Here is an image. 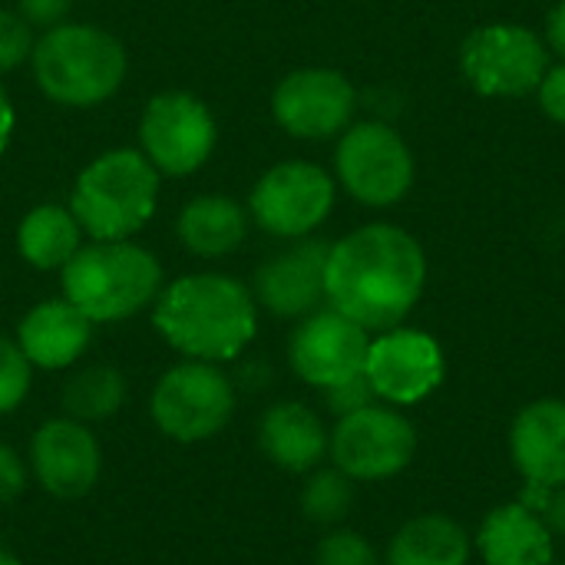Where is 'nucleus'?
<instances>
[{
  "mask_svg": "<svg viewBox=\"0 0 565 565\" xmlns=\"http://www.w3.org/2000/svg\"><path fill=\"white\" fill-rule=\"evenodd\" d=\"M26 490V463L23 457L0 440V503H13Z\"/></svg>",
  "mask_w": 565,
  "mask_h": 565,
  "instance_id": "obj_30",
  "label": "nucleus"
},
{
  "mask_svg": "<svg viewBox=\"0 0 565 565\" xmlns=\"http://www.w3.org/2000/svg\"><path fill=\"white\" fill-rule=\"evenodd\" d=\"M331 434L301 401H278L258 420L262 454L285 473H311L328 457Z\"/></svg>",
  "mask_w": 565,
  "mask_h": 565,
  "instance_id": "obj_19",
  "label": "nucleus"
},
{
  "mask_svg": "<svg viewBox=\"0 0 565 565\" xmlns=\"http://www.w3.org/2000/svg\"><path fill=\"white\" fill-rule=\"evenodd\" d=\"M460 66L483 96H526L543 83L550 53L530 26L490 23L463 40Z\"/></svg>",
  "mask_w": 565,
  "mask_h": 565,
  "instance_id": "obj_10",
  "label": "nucleus"
},
{
  "mask_svg": "<svg viewBox=\"0 0 565 565\" xmlns=\"http://www.w3.org/2000/svg\"><path fill=\"white\" fill-rule=\"evenodd\" d=\"M536 93H540L543 113H546L550 119H556V122H563L565 126V63L546 70V76H543V83L536 86Z\"/></svg>",
  "mask_w": 565,
  "mask_h": 565,
  "instance_id": "obj_32",
  "label": "nucleus"
},
{
  "mask_svg": "<svg viewBox=\"0 0 565 565\" xmlns=\"http://www.w3.org/2000/svg\"><path fill=\"white\" fill-rule=\"evenodd\" d=\"M487 565H553V533L540 513L523 503H503L487 513L473 540Z\"/></svg>",
  "mask_w": 565,
  "mask_h": 565,
  "instance_id": "obj_20",
  "label": "nucleus"
},
{
  "mask_svg": "<svg viewBox=\"0 0 565 565\" xmlns=\"http://www.w3.org/2000/svg\"><path fill=\"white\" fill-rule=\"evenodd\" d=\"M33 53V26L17 13L0 7V73L17 70Z\"/></svg>",
  "mask_w": 565,
  "mask_h": 565,
  "instance_id": "obj_28",
  "label": "nucleus"
},
{
  "mask_svg": "<svg viewBox=\"0 0 565 565\" xmlns=\"http://www.w3.org/2000/svg\"><path fill=\"white\" fill-rule=\"evenodd\" d=\"M83 228L70 205L43 202L30 209L17 225V255L36 271H63V265L79 252Z\"/></svg>",
  "mask_w": 565,
  "mask_h": 565,
  "instance_id": "obj_23",
  "label": "nucleus"
},
{
  "mask_svg": "<svg viewBox=\"0 0 565 565\" xmlns=\"http://www.w3.org/2000/svg\"><path fill=\"white\" fill-rule=\"evenodd\" d=\"M70 7H73V0H17V13L30 26H43V30L66 23Z\"/></svg>",
  "mask_w": 565,
  "mask_h": 565,
  "instance_id": "obj_31",
  "label": "nucleus"
},
{
  "mask_svg": "<svg viewBox=\"0 0 565 565\" xmlns=\"http://www.w3.org/2000/svg\"><path fill=\"white\" fill-rule=\"evenodd\" d=\"M152 324L185 361L228 364L258 334V301L232 275L195 271L162 285L152 305Z\"/></svg>",
  "mask_w": 565,
  "mask_h": 565,
  "instance_id": "obj_2",
  "label": "nucleus"
},
{
  "mask_svg": "<svg viewBox=\"0 0 565 565\" xmlns=\"http://www.w3.org/2000/svg\"><path fill=\"white\" fill-rule=\"evenodd\" d=\"M235 414V384L218 364L182 361L169 367L152 394L149 417L172 444H205L218 437Z\"/></svg>",
  "mask_w": 565,
  "mask_h": 565,
  "instance_id": "obj_6",
  "label": "nucleus"
},
{
  "mask_svg": "<svg viewBox=\"0 0 565 565\" xmlns=\"http://www.w3.org/2000/svg\"><path fill=\"white\" fill-rule=\"evenodd\" d=\"M179 242L199 258H225L248 235V212L228 195H199L175 218Z\"/></svg>",
  "mask_w": 565,
  "mask_h": 565,
  "instance_id": "obj_21",
  "label": "nucleus"
},
{
  "mask_svg": "<svg viewBox=\"0 0 565 565\" xmlns=\"http://www.w3.org/2000/svg\"><path fill=\"white\" fill-rule=\"evenodd\" d=\"M30 470L53 500H83L103 477V447L89 424L50 417L30 437Z\"/></svg>",
  "mask_w": 565,
  "mask_h": 565,
  "instance_id": "obj_15",
  "label": "nucleus"
},
{
  "mask_svg": "<svg viewBox=\"0 0 565 565\" xmlns=\"http://www.w3.org/2000/svg\"><path fill=\"white\" fill-rule=\"evenodd\" d=\"M364 377L381 401L394 407H411L440 387L444 351L430 334L397 324L371 341Z\"/></svg>",
  "mask_w": 565,
  "mask_h": 565,
  "instance_id": "obj_14",
  "label": "nucleus"
},
{
  "mask_svg": "<svg viewBox=\"0 0 565 565\" xmlns=\"http://www.w3.org/2000/svg\"><path fill=\"white\" fill-rule=\"evenodd\" d=\"M318 565H381L377 550L371 546L367 536L354 530H331L315 553Z\"/></svg>",
  "mask_w": 565,
  "mask_h": 565,
  "instance_id": "obj_27",
  "label": "nucleus"
},
{
  "mask_svg": "<svg viewBox=\"0 0 565 565\" xmlns=\"http://www.w3.org/2000/svg\"><path fill=\"white\" fill-rule=\"evenodd\" d=\"M510 454L526 483L565 487V401L543 397L526 404L513 420Z\"/></svg>",
  "mask_w": 565,
  "mask_h": 565,
  "instance_id": "obj_18",
  "label": "nucleus"
},
{
  "mask_svg": "<svg viewBox=\"0 0 565 565\" xmlns=\"http://www.w3.org/2000/svg\"><path fill=\"white\" fill-rule=\"evenodd\" d=\"M546 40H550V46L563 56V63H565V0H559V3H556V10L550 13Z\"/></svg>",
  "mask_w": 565,
  "mask_h": 565,
  "instance_id": "obj_34",
  "label": "nucleus"
},
{
  "mask_svg": "<svg viewBox=\"0 0 565 565\" xmlns=\"http://www.w3.org/2000/svg\"><path fill=\"white\" fill-rule=\"evenodd\" d=\"M33 387V364L17 341L0 338V417L13 414Z\"/></svg>",
  "mask_w": 565,
  "mask_h": 565,
  "instance_id": "obj_26",
  "label": "nucleus"
},
{
  "mask_svg": "<svg viewBox=\"0 0 565 565\" xmlns=\"http://www.w3.org/2000/svg\"><path fill=\"white\" fill-rule=\"evenodd\" d=\"M215 116L212 109L185 93L169 89L146 103L139 119V152L162 175H192L199 172L215 149Z\"/></svg>",
  "mask_w": 565,
  "mask_h": 565,
  "instance_id": "obj_8",
  "label": "nucleus"
},
{
  "mask_svg": "<svg viewBox=\"0 0 565 565\" xmlns=\"http://www.w3.org/2000/svg\"><path fill=\"white\" fill-rule=\"evenodd\" d=\"M334 209V182L315 162L271 166L248 195V218L275 238L311 235Z\"/></svg>",
  "mask_w": 565,
  "mask_h": 565,
  "instance_id": "obj_11",
  "label": "nucleus"
},
{
  "mask_svg": "<svg viewBox=\"0 0 565 565\" xmlns=\"http://www.w3.org/2000/svg\"><path fill=\"white\" fill-rule=\"evenodd\" d=\"M334 169L348 195L384 209L401 202L414 185V156L401 132L384 122H354L344 129Z\"/></svg>",
  "mask_w": 565,
  "mask_h": 565,
  "instance_id": "obj_9",
  "label": "nucleus"
},
{
  "mask_svg": "<svg viewBox=\"0 0 565 565\" xmlns=\"http://www.w3.org/2000/svg\"><path fill=\"white\" fill-rule=\"evenodd\" d=\"M358 106L351 79L328 66L288 73L271 93L275 122L295 139H331L348 129Z\"/></svg>",
  "mask_w": 565,
  "mask_h": 565,
  "instance_id": "obj_12",
  "label": "nucleus"
},
{
  "mask_svg": "<svg viewBox=\"0 0 565 565\" xmlns=\"http://www.w3.org/2000/svg\"><path fill=\"white\" fill-rule=\"evenodd\" d=\"M424 281L420 242L397 225L374 222L331 245L324 301L364 331H391L414 311Z\"/></svg>",
  "mask_w": 565,
  "mask_h": 565,
  "instance_id": "obj_1",
  "label": "nucleus"
},
{
  "mask_svg": "<svg viewBox=\"0 0 565 565\" xmlns=\"http://www.w3.org/2000/svg\"><path fill=\"white\" fill-rule=\"evenodd\" d=\"M374 397H377V394L371 391V384H367L364 374L324 391V404L331 407L334 417H348V414H354V411H361V407H371Z\"/></svg>",
  "mask_w": 565,
  "mask_h": 565,
  "instance_id": "obj_29",
  "label": "nucleus"
},
{
  "mask_svg": "<svg viewBox=\"0 0 565 565\" xmlns=\"http://www.w3.org/2000/svg\"><path fill=\"white\" fill-rule=\"evenodd\" d=\"M13 126H17V113H13V103H10L7 89L0 86V156H3V152H7V146H10Z\"/></svg>",
  "mask_w": 565,
  "mask_h": 565,
  "instance_id": "obj_35",
  "label": "nucleus"
},
{
  "mask_svg": "<svg viewBox=\"0 0 565 565\" xmlns=\"http://www.w3.org/2000/svg\"><path fill=\"white\" fill-rule=\"evenodd\" d=\"M470 553L473 540L457 520L424 513L394 533L384 565H467Z\"/></svg>",
  "mask_w": 565,
  "mask_h": 565,
  "instance_id": "obj_22",
  "label": "nucleus"
},
{
  "mask_svg": "<svg viewBox=\"0 0 565 565\" xmlns=\"http://www.w3.org/2000/svg\"><path fill=\"white\" fill-rule=\"evenodd\" d=\"M63 414L79 424H99L122 411L126 404V377L113 364H89L66 377L63 384Z\"/></svg>",
  "mask_w": 565,
  "mask_h": 565,
  "instance_id": "obj_24",
  "label": "nucleus"
},
{
  "mask_svg": "<svg viewBox=\"0 0 565 565\" xmlns=\"http://www.w3.org/2000/svg\"><path fill=\"white\" fill-rule=\"evenodd\" d=\"M60 285L63 298L93 324H116L156 305L162 291V265L149 248L129 238L89 242L63 265Z\"/></svg>",
  "mask_w": 565,
  "mask_h": 565,
  "instance_id": "obj_3",
  "label": "nucleus"
},
{
  "mask_svg": "<svg viewBox=\"0 0 565 565\" xmlns=\"http://www.w3.org/2000/svg\"><path fill=\"white\" fill-rule=\"evenodd\" d=\"M159 172L139 149L96 156L73 182L70 212L93 242L132 238L156 212Z\"/></svg>",
  "mask_w": 565,
  "mask_h": 565,
  "instance_id": "obj_5",
  "label": "nucleus"
},
{
  "mask_svg": "<svg viewBox=\"0 0 565 565\" xmlns=\"http://www.w3.org/2000/svg\"><path fill=\"white\" fill-rule=\"evenodd\" d=\"M331 245L301 238L255 271V301L275 318H308L324 301V268Z\"/></svg>",
  "mask_w": 565,
  "mask_h": 565,
  "instance_id": "obj_16",
  "label": "nucleus"
},
{
  "mask_svg": "<svg viewBox=\"0 0 565 565\" xmlns=\"http://www.w3.org/2000/svg\"><path fill=\"white\" fill-rule=\"evenodd\" d=\"M367 348H371L367 331L351 318H344L341 311L334 308L311 311L291 331L288 364L305 384L328 391L364 374Z\"/></svg>",
  "mask_w": 565,
  "mask_h": 565,
  "instance_id": "obj_13",
  "label": "nucleus"
},
{
  "mask_svg": "<svg viewBox=\"0 0 565 565\" xmlns=\"http://www.w3.org/2000/svg\"><path fill=\"white\" fill-rule=\"evenodd\" d=\"M553 565H565V563H553Z\"/></svg>",
  "mask_w": 565,
  "mask_h": 565,
  "instance_id": "obj_37",
  "label": "nucleus"
},
{
  "mask_svg": "<svg viewBox=\"0 0 565 565\" xmlns=\"http://www.w3.org/2000/svg\"><path fill=\"white\" fill-rule=\"evenodd\" d=\"M0 565H23L13 553H7V550H0Z\"/></svg>",
  "mask_w": 565,
  "mask_h": 565,
  "instance_id": "obj_36",
  "label": "nucleus"
},
{
  "mask_svg": "<svg viewBox=\"0 0 565 565\" xmlns=\"http://www.w3.org/2000/svg\"><path fill=\"white\" fill-rule=\"evenodd\" d=\"M543 523L550 526V533H559L565 536V487H553L543 510H540Z\"/></svg>",
  "mask_w": 565,
  "mask_h": 565,
  "instance_id": "obj_33",
  "label": "nucleus"
},
{
  "mask_svg": "<svg viewBox=\"0 0 565 565\" xmlns=\"http://www.w3.org/2000/svg\"><path fill=\"white\" fill-rule=\"evenodd\" d=\"M33 79L56 106L89 109L116 96L129 60L122 43L96 23H60L43 30L30 53Z\"/></svg>",
  "mask_w": 565,
  "mask_h": 565,
  "instance_id": "obj_4",
  "label": "nucleus"
},
{
  "mask_svg": "<svg viewBox=\"0 0 565 565\" xmlns=\"http://www.w3.org/2000/svg\"><path fill=\"white\" fill-rule=\"evenodd\" d=\"M328 454L334 467L358 483L391 480L411 467L417 454V430L404 414L371 404L338 417Z\"/></svg>",
  "mask_w": 565,
  "mask_h": 565,
  "instance_id": "obj_7",
  "label": "nucleus"
},
{
  "mask_svg": "<svg viewBox=\"0 0 565 565\" xmlns=\"http://www.w3.org/2000/svg\"><path fill=\"white\" fill-rule=\"evenodd\" d=\"M93 328L96 324L66 298H46L20 318L13 341L33 367L66 371L86 354Z\"/></svg>",
  "mask_w": 565,
  "mask_h": 565,
  "instance_id": "obj_17",
  "label": "nucleus"
},
{
  "mask_svg": "<svg viewBox=\"0 0 565 565\" xmlns=\"http://www.w3.org/2000/svg\"><path fill=\"white\" fill-rule=\"evenodd\" d=\"M354 507V480L334 470H311L301 490V513L308 523L338 526Z\"/></svg>",
  "mask_w": 565,
  "mask_h": 565,
  "instance_id": "obj_25",
  "label": "nucleus"
}]
</instances>
